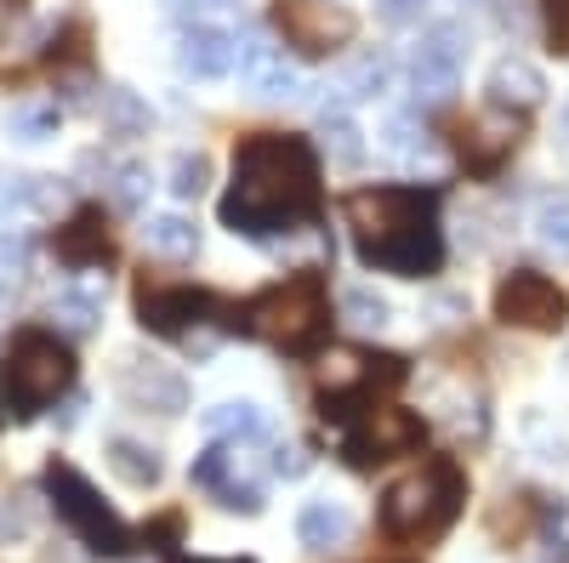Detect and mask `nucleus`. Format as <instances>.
Returning a JSON list of instances; mask_svg holds the SVG:
<instances>
[{
	"label": "nucleus",
	"mask_w": 569,
	"mask_h": 563,
	"mask_svg": "<svg viewBox=\"0 0 569 563\" xmlns=\"http://www.w3.org/2000/svg\"><path fill=\"white\" fill-rule=\"evenodd\" d=\"M541 18H547V40L552 52L569 58V0H541Z\"/></svg>",
	"instance_id": "c756f323"
},
{
	"label": "nucleus",
	"mask_w": 569,
	"mask_h": 563,
	"mask_svg": "<svg viewBox=\"0 0 569 563\" xmlns=\"http://www.w3.org/2000/svg\"><path fill=\"white\" fill-rule=\"evenodd\" d=\"M240 331L273 342L279 353H313L330 331V302H325V279L313 268L279 279V285L257 291L246 308H240Z\"/></svg>",
	"instance_id": "20e7f679"
},
{
	"label": "nucleus",
	"mask_w": 569,
	"mask_h": 563,
	"mask_svg": "<svg viewBox=\"0 0 569 563\" xmlns=\"http://www.w3.org/2000/svg\"><path fill=\"white\" fill-rule=\"evenodd\" d=\"M342 217L353 228L365 268H382L399 279L439 273L445 262L439 194H427V188H359L342 200Z\"/></svg>",
	"instance_id": "f03ea898"
},
{
	"label": "nucleus",
	"mask_w": 569,
	"mask_h": 563,
	"mask_svg": "<svg viewBox=\"0 0 569 563\" xmlns=\"http://www.w3.org/2000/svg\"><path fill=\"white\" fill-rule=\"evenodd\" d=\"M490 530H496L501 541H507V530L525 535V530H530V501H525V495H501V506L490 512Z\"/></svg>",
	"instance_id": "c85d7f7f"
},
{
	"label": "nucleus",
	"mask_w": 569,
	"mask_h": 563,
	"mask_svg": "<svg viewBox=\"0 0 569 563\" xmlns=\"http://www.w3.org/2000/svg\"><path fill=\"white\" fill-rule=\"evenodd\" d=\"M342 319H353V324H388V302L376 296V291H365V285H353V291H342Z\"/></svg>",
	"instance_id": "cd10ccee"
},
{
	"label": "nucleus",
	"mask_w": 569,
	"mask_h": 563,
	"mask_svg": "<svg viewBox=\"0 0 569 563\" xmlns=\"http://www.w3.org/2000/svg\"><path fill=\"white\" fill-rule=\"evenodd\" d=\"M171 563H257V557H171Z\"/></svg>",
	"instance_id": "f704fd0d"
},
{
	"label": "nucleus",
	"mask_w": 569,
	"mask_h": 563,
	"mask_svg": "<svg viewBox=\"0 0 569 563\" xmlns=\"http://www.w3.org/2000/svg\"><path fill=\"white\" fill-rule=\"evenodd\" d=\"M456 149L472 171H496L507 154H512V131L507 125H490V120H461L456 125Z\"/></svg>",
	"instance_id": "a211bd4d"
},
{
	"label": "nucleus",
	"mask_w": 569,
	"mask_h": 563,
	"mask_svg": "<svg viewBox=\"0 0 569 563\" xmlns=\"http://www.w3.org/2000/svg\"><path fill=\"white\" fill-rule=\"evenodd\" d=\"M109 466L131 484V490H154L160 479H166V461H160V450H149V444H131V439H109Z\"/></svg>",
	"instance_id": "aec40b11"
},
{
	"label": "nucleus",
	"mask_w": 569,
	"mask_h": 563,
	"mask_svg": "<svg viewBox=\"0 0 569 563\" xmlns=\"http://www.w3.org/2000/svg\"><path fill=\"white\" fill-rule=\"evenodd\" d=\"M206 433L211 439H257L262 410L257 404H217V410H206Z\"/></svg>",
	"instance_id": "5701e85b"
},
{
	"label": "nucleus",
	"mask_w": 569,
	"mask_h": 563,
	"mask_svg": "<svg viewBox=\"0 0 569 563\" xmlns=\"http://www.w3.org/2000/svg\"><path fill=\"white\" fill-rule=\"evenodd\" d=\"M206 313H217L211 291L194 285H137V324L154 336H188L194 324H206Z\"/></svg>",
	"instance_id": "9b49d317"
},
{
	"label": "nucleus",
	"mask_w": 569,
	"mask_h": 563,
	"mask_svg": "<svg viewBox=\"0 0 569 563\" xmlns=\"http://www.w3.org/2000/svg\"><path fill=\"white\" fill-rule=\"evenodd\" d=\"M319 137H325V149H330V160H337V165H359V160H365L359 125H353L348 114H325V120H319Z\"/></svg>",
	"instance_id": "393cba45"
},
{
	"label": "nucleus",
	"mask_w": 569,
	"mask_h": 563,
	"mask_svg": "<svg viewBox=\"0 0 569 563\" xmlns=\"http://www.w3.org/2000/svg\"><path fill=\"white\" fill-rule=\"evenodd\" d=\"M233 63H240V40L228 29H211V23H194L177 46V69L194 74V80H222Z\"/></svg>",
	"instance_id": "4468645a"
},
{
	"label": "nucleus",
	"mask_w": 569,
	"mask_h": 563,
	"mask_svg": "<svg viewBox=\"0 0 569 563\" xmlns=\"http://www.w3.org/2000/svg\"><path fill=\"white\" fill-rule=\"evenodd\" d=\"M98 319H103V302L91 291H58L52 296V324L69 331V336H91V331H98Z\"/></svg>",
	"instance_id": "4be33fe9"
},
{
	"label": "nucleus",
	"mask_w": 569,
	"mask_h": 563,
	"mask_svg": "<svg viewBox=\"0 0 569 563\" xmlns=\"http://www.w3.org/2000/svg\"><path fill=\"white\" fill-rule=\"evenodd\" d=\"M206 182H211V160H206V154H177V160H171V194H177V200L206 194Z\"/></svg>",
	"instance_id": "a878e982"
},
{
	"label": "nucleus",
	"mask_w": 569,
	"mask_h": 563,
	"mask_svg": "<svg viewBox=\"0 0 569 563\" xmlns=\"http://www.w3.org/2000/svg\"><path fill=\"white\" fill-rule=\"evenodd\" d=\"M12 131L29 137V143H40V137H52V131H58V109H29V114L12 120Z\"/></svg>",
	"instance_id": "7c9ffc66"
},
{
	"label": "nucleus",
	"mask_w": 569,
	"mask_h": 563,
	"mask_svg": "<svg viewBox=\"0 0 569 563\" xmlns=\"http://www.w3.org/2000/svg\"><path fill=\"white\" fill-rule=\"evenodd\" d=\"M74 388V353L58 331H18L0 353V393H7L12 415H34L46 404H58L63 393Z\"/></svg>",
	"instance_id": "39448f33"
},
{
	"label": "nucleus",
	"mask_w": 569,
	"mask_h": 563,
	"mask_svg": "<svg viewBox=\"0 0 569 563\" xmlns=\"http://www.w3.org/2000/svg\"><path fill=\"white\" fill-rule=\"evenodd\" d=\"M273 29L302 58H330L353 40V12L337 0H273Z\"/></svg>",
	"instance_id": "1a4fd4ad"
},
{
	"label": "nucleus",
	"mask_w": 569,
	"mask_h": 563,
	"mask_svg": "<svg viewBox=\"0 0 569 563\" xmlns=\"http://www.w3.org/2000/svg\"><path fill=\"white\" fill-rule=\"evenodd\" d=\"M319 160L308 137L284 131H257L233 149V182L222 194V228L246 233V240H268V233H291L319 222Z\"/></svg>",
	"instance_id": "f257e3e1"
},
{
	"label": "nucleus",
	"mask_w": 569,
	"mask_h": 563,
	"mask_svg": "<svg viewBox=\"0 0 569 563\" xmlns=\"http://www.w3.org/2000/svg\"><path fill=\"white\" fill-rule=\"evenodd\" d=\"M405 382V359L399 353H365V348H330L313 364V388L330 421H353L359 410H370L382 393H393Z\"/></svg>",
	"instance_id": "423d86ee"
},
{
	"label": "nucleus",
	"mask_w": 569,
	"mask_h": 563,
	"mask_svg": "<svg viewBox=\"0 0 569 563\" xmlns=\"http://www.w3.org/2000/svg\"><path fill=\"white\" fill-rule=\"evenodd\" d=\"M120 393H126L137 410H160V415L188 410V382H182L177 370L154 364V359H126V364H120Z\"/></svg>",
	"instance_id": "ddd939ff"
},
{
	"label": "nucleus",
	"mask_w": 569,
	"mask_h": 563,
	"mask_svg": "<svg viewBox=\"0 0 569 563\" xmlns=\"http://www.w3.org/2000/svg\"><path fill=\"white\" fill-rule=\"evenodd\" d=\"M240 80L257 91V98H297V86H302L273 40H246L240 46Z\"/></svg>",
	"instance_id": "2eb2a0df"
},
{
	"label": "nucleus",
	"mask_w": 569,
	"mask_h": 563,
	"mask_svg": "<svg viewBox=\"0 0 569 563\" xmlns=\"http://www.w3.org/2000/svg\"><path fill=\"white\" fill-rule=\"evenodd\" d=\"M142 182H149V171H142V165H126L120 171V182H114V205L120 211H137L142 205Z\"/></svg>",
	"instance_id": "2f4dec72"
},
{
	"label": "nucleus",
	"mask_w": 569,
	"mask_h": 563,
	"mask_svg": "<svg viewBox=\"0 0 569 563\" xmlns=\"http://www.w3.org/2000/svg\"><path fill=\"white\" fill-rule=\"evenodd\" d=\"M142 240H149V251H160V257H194L200 251V228L188 217H177V211H166V217H149Z\"/></svg>",
	"instance_id": "412c9836"
},
{
	"label": "nucleus",
	"mask_w": 569,
	"mask_h": 563,
	"mask_svg": "<svg viewBox=\"0 0 569 563\" xmlns=\"http://www.w3.org/2000/svg\"><path fill=\"white\" fill-rule=\"evenodd\" d=\"M485 91H490L496 109H518V114H525V109L541 103L547 80H541V69L525 63V58H501V63L490 69V86H485Z\"/></svg>",
	"instance_id": "f3484780"
},
{
	"label": "nucleus",
	"mask_w": 569,
	"mask_h": 563,
	"mask_svg": "<svg viewBox=\"0 0 569 563\" xmlns=\"http://www.w3.org/2000/svg\"><path fill=\"white\" fill-rule=\"evenodd\" d=\"M410 80H416V98L421 103H445L450 98L456 80H461V40H456V29H433V34L416 46Z\"/></svg>",
	"instance_id": "f8f14e48"
},
{
	"label": "nucleus",
	"mask_w": 569,
	"mask_h": 563,
	"mask_svg": "<svg viewBox=\"0 0 569 563\" xmlns=\"http://www.w3.org/2000/svg\"><path fill=\"white\" fill-rule=\"evenodd\" d=\"M46 495H52V506H58V519L74 530V541L86 546V552H98V557H126L131 552V524L120 519V512L91 490V479L80 473V466H69V461H52L46 466Z\"/></svg>",
	"instance_id": "0eeeda50"
},
{
	"label": "nucleus",
	"mask_w": 569,
	"mask_h": 563,
	"mask_svg": "<svg viewBox=\"0 0 569 563\" xmlns=\"http://www.w3.org/2000/svg\"><path fill=\"white\" fill-rule=\"evenodd\" d=\"M496 319L518 324V331H558V324L569 319V302H563V291L552 285L547 273L518 268V273H507L496 285Z\"/></svg>",
	"instance_id": "9d476101"
},
{
	"label": "nucleus",
	"mask_w": 569,
	"mask_h": 563,
	"mask_svg": "<svg viewBox=\"0 0 569 563\" xmlns=\"http://www.w3.org/2000/svg\"><path fill=\"white\" fill-rule=\"evenodd\" d=\"M58 257H63L69 268H98V262H109V257H114L109 222H103V211H98V205L74 211V222H69V228H58Z\"/></svg>",
	"instance_id": "dca6fc26"
},
{
	"label": "nucleus",
	"mask_w": 569,
	"mask_h": 563,
	"mask_svg": "<svg viewBox=\"0 0 569 563\" xmlns=\"http://www.w3.org/2000/svg\"><path fill=\"white\" fill-rule=\"evenodd\" d=\"M382 86H388V58H376V52H365L359 63H348V69H342V80H337V91H342L348 103L376 98Z\"/></svg>",
	"instance_id": "b1692460"
},
{
	"label": "nucleus",
	"mask_w": 569,
	"mask_h": 563,
	"mask_svg": "<svg viewBox=\"0 0 569 563\" xmlns=\"http://www.w3.org/2000/svg\"><path fill=\"white\" fill-rule=\"evenodd\" d=\"M421 439H427L421 415H410V410H399V404H388V399H376L370 410H359V415L348 421L342 461H348V466H382V461H393V455L421 450Z\"/></svg>",
	"instance_id": "6e6552de"
},
{
	"label": "nucleus",
	"mask_w": 569,
	"mask_h": 563,
	"mask_svg": "<svg viewBox=\"0 0 569 563\" xmlns=\"http://www.w3.org/2000/svg\"><path fill=\"white\" fill-rule=\"evenodd\" d=\"M376 12H382V23L405 29V23H421V12H427V0H376Z\"/></svg>",
	"instance_id": "473e14b6"
},
{
	"label": "nucleus",
	"mask_w": 569,
	"mask_h": 563,
	"mask_svg": "<svg viewBox=\"0 0 569 563\" xmlns=\"http://www.w3.org/2000/svg\"><path fill=\"white\" fill-rule=\"evenodd\" d=\"M536 233H541V245L569 257V200H547L541 217H536Z\"/></svg>",
	"instance_id": "bb28decb"
},
{
	"label": "nucleus",
	"mask_w": 569,
	"mask_h": 563,
	"mask_svg": "<svg viewBox=\"0 0 569 563\" xmlns=\"http://www.w3.org/2000/svg\"><path fill=\"white\" fill-rule=\"evenodd\" d=\"M297 535H302V546H313V552L342 546V541L353 535V512H348L342 501H308L302 519H297Z\"/></svg>",
	"instance_id": "6ab92c4d"
},
{
	"label": "nucleus",
	"mask_w": 569,
	"mask_h": 563,
	"mask_svg": "<svg viewBox=\"0 0 569 563\" xmlns=\"http://www.w3.org/2000/svg\"><path fill=\"white\" fill-rule=\"evenodd\" d=\"M171 12H217V7H233V0H166Z\"/></svg>",
	"instance_id": "72a5a7b5"
},
{
	"label": "nucleus",
	"mask_w": 569,
	"mask_h": 563,
	"mask_svg": "<svg viewBox=\"0 0 569 563\" xmlns=\"http://www.w3.org/2000/svg\"><path fill=\"white\" fill-rule=\"evenodd\" d=\"M467 501V479L450 455H427L421 466H410L405 479L388 484L382 495V530L393 541H439Z\"/></svg>",
	"instance_id": "7ed1b4c3"
}]
</instances>
